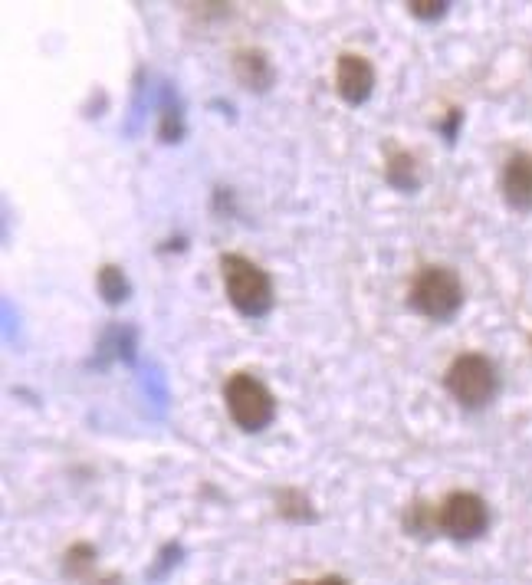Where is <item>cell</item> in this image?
<instances>
[{"instance_id": "obj_15", "label": "cell", "mask_w": 532, "mask_h": 585, "mask_svg": "<svg viewBox=\"0 0 532 585\" xmlns=\"http://www.w3.org/2000/svg\"><path fill=\"white\" fill-rule=\"evenodd\" d=\"M293 585H349L342 576H322L316 582H293Z\"/></svg>"}, {"instance_id": "obj_8", "label": "cell", "mask_w": 532, "mask_h": 585, "mask_svg": "<svg viewBox=\"0 0 532 585\" xmlns=\"http://www.w3.org/2000/svg\"><path fill=\"white\" fill-rule=\"evenodd\" d=\"M503 198L516 211H532V152H519L506 162Z\"/></svg>"}, {"instance_id": "obj_2", "label": "cell", "mask_w": 532, "mask_h": 585, "mask_svg": "<svg viewBox=\"0 0 532 585\" xmlns=\"http://www.w3.org/2000/svg\"><path fill=\"white\" fill-rule=\"evenodd\" d=\"M408 306L431 323H450L464 306V280L454 267H424L411 283Z\"/></svg>"}, {"instance_id": "obj_10", "label": "cell", "mask_w": 532, "mask_h": 585, "mask_svg": "<svg viewBox=\"0 0 532 585\" xmlns=\"http://www.w3.org/2000/svg\"><path fill=\"white\" fill-rule=\"evenodd\" d=\"M404 530L418 539H431L441 533V513H437V507H431V503L414 500L411 507L404 510Z\"/></svg>"}, {"instance_id": "obj_3", "label": "cell", "mask_w": 532, "mask_h": 585, "mask_svg": "<svg viewBox=\"0 0 532 585\" xmlns=\"http://www.w3.org/2000/svg\"><path fill=\"white\" fill-rule=\"evenodd\" d=\"M224 405H227L230 421H234L237 428L247 431V434L266 431L276 418L273 392L250 372H234L227 378L224 382Z\"/></svg>"}, {"instance_id": "obj_12", "label": "cell", "mask_w": 532, "mask_h": 585, "mask_svg": "<svg viewBox=\"0 0 532 585\" xmlns=\"http://www.w3.org/2000/svg\"><path fill=\"white\" fill-rule=\"evenodd\" d=\"M276 513L286 516V520H296V523L316 520L312 500L306 497V490H299V487H283L280 493H276Z\"/></svg>"}, {"instance_id": "obj_4", "label": "cell", "mask_w": 532, "mask_h": 585, "mask_svg": "<svg viewBox=\"0 0 532 585\" xmlns=\"http://www.w3.org/2000/svg\"><path fill=\"white\" fill-rule=\"evenodd\" d=\"M444 385L460 408H487L496 395V365L480 352H464L450 362Z\"/></svg>"}, {"instance_id": "obj_14", "label": "cell", "mask_w": 532, "mask_h": 585, "mask_svg": "<svg viewBox=\"0 0 532 585\" xmlns=\"http://www.w3.org/2000/svg\"><path fill=\"white\" fill-rule=\"evenodd\" d=\"M450 10L447 0H408V14L418 20H441Z\"/></svg>"}, {"instance_id": "obj_13", "label": "cell", "mask_w": 532, "mask_h": 585, "mask_svg": "<svg viewBox=\"0 0 532 585\" xmlns=\"http://www.w3.org/2000/svg\"><path fill=\"white\" fill-rule=\"evenodd\" d=\"M92 562H96V549L79 543L66 553V576H83V572L92 569Z\"/></svg>"}, {"instance_id": "obj_1", "label": "cell", "mask_w": 532, "mask_h": 585, "mask_svg": "<svg viewBox=\"0 0 532 585\" xmlns=\"http://www.w3.org/2000/svg\"><path fill=\"white\" fill-rule=\"evenodd\" d=\"M230 306L247 319H263L273 309V280L260 263L244 254H221L217 260Z\"/></svg>"}, {"instance_id": "obj_9", "label": "cell", "mask_w": 532, "mask_h": 585, "mask_svg": "<svg viewBox=\"0 0 532 585\" xmlns=\"http://www.w3.org/2000/svg\"><path fill=\"white\" fill-rule=\"evenodd\" d=\"M385 181L395 191L401 194H414L421 188V175H418V158H414L411 152H404V148H398V152L388 155L385 162Z\"/></svg>"}, {"instance_id": "obj_5", "label": "cell", "mask_w": 532, "mask_h": 585, "mask_svg": "<svg viewBox=\"0 0 532 585\" xmlns=\"http://www.w3.org/2000/svg\"><path fill=\"white\" fill-rule=\"evenodd\" d=\"M437 513H441V533H447L450 539H460V543L483 536L490 526V507L483 503V497L470 490L447 493Z\"/></svg>"}, {"instance_id": "obj_11", "label": "cell", "mask_w": 532, "mask_h": 585, "mask_svg": "<svg viewBox=\"0 0 532 585\" xmlns=\"http://www.w3.org/2000/svg\"><path fill=\"white\" fill-rule=\"evenodd\" d=\"M96 290H99V296L109 306H119V303L129 300L132 286H129V280H125V270L122 267H115V263H106V267H99V273H96Z\"/></svg>"}, {"instance_id": "obj_6", "label": "cell", "mask_w": 532, "mask_h": 585, "mask_svg": "<svg viewBox=\"0 0 532 585\" xmlns=\"http://www.w3.org/2000/svg\"><path fill=\"white\" fill-rule=\"evenodd\" d=\"M335 93L349 106H365L375 93V66L362 53H339L335 60Z\"/></svg>"}, {"instance_id": "obj_7", "label": "cell", "mask_w": 532, "mask_h": 585, "mask_svg": "<svg viewBox=\"0 0 532 585\" xmlns=\"http://www.w3.org/2000/svg\"><path fill=\"white\" fill-rule=\"evenodd\" d=\"M234 76L247 93H270L276 83V66L260 47H244L234 53Z\"/></svg>"}]
</instances>
